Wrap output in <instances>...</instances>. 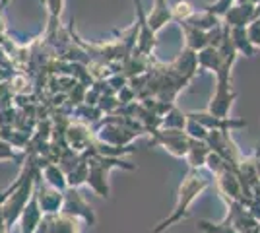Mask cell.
I'll list each match as a JSON object with an SVG mask.
<instances>
[{
	"label": "cell",
	"instance_id": "23",
	"mask_svg": "<svg viewBox=\"0 0 260 233\" xmlns=\"http://www.w3.org/2000/svg\"><path fill=\"white\" fill-rule=\"evenodd\" d=\"M258 2L260 0H237V4H254V6H256Z\"/></svg>",
	"mask_w": 260,
	"mask_h": 233
},
{
	"label": "cell",
	"instance_id": "7",
	"mask_svg": "<svg viewBox=\"0 0 260 233\" xmlns=\"http://www.w3.org/2000/svg\"><path fill=\"white\" fill-rule=\"evenodd\" d=\"M254 20H256L254 4H233L223 16V23L229 27H249Z\"/></svg>",
	"mask_w": 260,
	"mask_h": 233
},
{
	"label": "cell",
	"instance_id": "15",
	"mask_svg": "<svg viewBox=\"0 0 260 233\" xmlns=\"http://www.w3.org/2000/svg\"><path fill=\"white\" fill-rule=\"evenodd\" d=\"M194 14H196V8L190 2H184V0H179L173 8H171V16H173V20H177L179 23L188 22Z\"/></svg>",
	"mask_w": 260,
	"mask_h": 233
},
{
	"label": "cell",
	"instance_id": "5",
	"mask_svg": "<svg viewBox=\"0 0 260 233\" xmlns=\"http://www.w3.org/2000/svg\"><path fill=\"white\" fill-rule=\"evenodd\" d=\"M62 214H66V216H72V218H82L86 223H89V225H95V214H93V208L87 204L86 200H84V196L78 192V189H74V187H68V189L64 190V204H62Z\"/></svg>",
	"mask_w": 260,
	"mask_h": 233
},
{
	"label": "cell",
	"instance_id": "18",
	"mask_svg": "<svg viewBox=\"0 0 260 233\" xmlns=\"http://www.w3.org/2000/svg\"><path fill=\"white\" fill-rule=\"evenodd\" d=\"M208 132H210V130H206L202 124H198L196 121L188 119V122H186V134H188L190 138H196V140H204V142H206Z\"/></svg>",
	"mask_w": 260,
	"mask_h": 233
},
{
	"label": "cell",
	"instance_id": "10",
	"mask_svg": "<svg viewBox=\"0 0 260 233\" xmlns=\"http://www.w3.org/2000/svg\"><path fill=\"white\" fill-rule=\"evenodd\" d=\"M41 169V173L45 175V183L47 185H51L54 189L58 190H66L68 189V181H66V173L60 169V167L53 163V161H47L45 159L43 165L39 167Z\"/></svg>",
	"mask_w": 260,
	"mask_h": 233
},
{
	"label": "cell",
	"instance_id": "26",
	"mask_svg": "<svg viewBox=\"0 0 260 233\" xmlns=\"http://www.w3.org/2000/svg\"><path fill=\"white\" fill-rule=\"evenodd\" d=\"M258 22H260V18H258Z\"/></svg>",
	"mask_w": 260,
	"mask_h": 233
},
{
	"label": "cell",
	"instance_id": "3",
	"mask_svg": "<svg viewBox=\"0 0 260 233\" xmlns=\"http://www.w3.org/2000/svg\"><path fill=\"white\" fill-rule=\"evenodd\" d=\"M41 175V169H37L35 173V196H37V202L41 206V212L45 216H53V214H58L62 210V204H64V190H58L47 185Z\"/></svg>",
	"mask_w": 260,
	"mask_h": 233
},
{
	"label": "cell",
	"instance_id": "2",
	"mask_svg": "<svg viewBox=\"0 0 260 233\" xmlns=\"http://www.w3.org/2000/svg\"><path fill=\"white\" fill-rule=\"evenodd\" d=\"M89 165V175H87V183L89 189L93 192H98L99 196L109 198V185H107V175L111 169L120 167V169H134V163L124 161L120 157H113V155H101L95 152V148H89L87 152H84Z\"/></svg>",
	"mask_w": 260,
	"mask_h": 233
},
{
	"label": "cell",
	"instance_id": "11",
	"mask_svg": "<svg viewBox=\"0 0 260 233\" xmlns=\"http://www.w3.org/2000/svg\"><path fill=\"white\" fill-rule=\"evenodd\" d=\"M229 34H231V41L235 45L239 55L254 56V45L250 43L247 27H229Z\"/></svg>",
	"mask_w": 260,
	"mask_h": 233
},
{
	"label": "cell",
	"instance_id": "4",
	"mask_svg": "<svg viewBox=\"0 0 260 233\" xmlns=\"http://www.w3.org/2000/svg\"><path fill=\"white\" fill-rule=\"evenodd\" d=\"M153 140L150 146H163L169 154L177 157H186L188 152V134L184 130H169V128H152Z\"/></svg>",
	"mask_w": 260,
	"mask_h": 233
},
{
	"label": "cell",
	"instance_id": "17",
	"mask_svg": "<svg viewBox=\"0 0 260 233\" xmlns=\"http://www.w3.org/2000/svg\"><path fill=\"white\" fill-rule=\"evenodd\" d=\"M233 2H235V0H217L216 4H210V6H206L204 10L210 12L212 16H216V18L221 20V18L229 12V8L233 6Z\"/></svg>",
	"mask_w": 260,
	"mask_h": 233
},
{
	"label": "cell",
	"instance_id": "1",
	"mask_svg": "<svg viewBox=\"0 0 260 233\" xmlns=\"http://www.w3.org/2000/svg\"><path fill=\"white\" fill-rule=\"evenodd\" d=\"M210 177L204 175L200 169H190L186 173V177L183 179L181 187H179V194H177V204H175V210L169 218H165L161 223H157V227H153V233H161L167 227H171L175 222H181L188 216V208L190 204L194 202V198L202 192V190L210 187Z\"/></svg>",
	"mask_w": 260,
	"mask_h": 233
},
{
	"label": "cell",
	"instance_id": "25",
	"mask_svg": "<svg viewBox=\"0 0 260 233\" xmlns=\"http://www.w3.org/2000/svg\"><path fill=\"white\" fill-rule=\"evenodd\" d=\"M132 4L136 6V4H142V0H132Z\"/></svg>",
	"mask_w": 260,
	"mask_h": 233
},
{
	"label": "cell",
	"instance_id": "8",
	"mask_svg": "<svg viewBox=\"0 0 260 233\" xmlns=\"http://www.w3.org/2000/svg\"><path fill=\"white\" fill-rule=\"evenodd\" d=\"M20 220H22V233H35L37 225L43 220V212H41V206L37 202L35 192H33V196L29 198V202H27V206L23 208Z\"/></svg>",
	"mask_w": 260,
	"mask_h": 233
},
{
	"label": "cell",
	"instance_id": "13",
	"mask_svg": "<svg viewBox=\"0 0 260 233\" xmlns=\"http://www.w3.org/2000/svg\"><path fill=\"white\" fill-rule=\"evenodd\" d=\"M186 122H188V117L184 115L177 105H173L167 115L161 119V126L159 128H169V130H184L186 128Z\"/></svg>",
	"mask_w": 260,
	"mask_h": 233
},
{
	"label": "cell",
	"instance_id": "22",
	"mask_svg": "<svg viewBox=\"0 0 260 233\" xmlns=\"http://www.w3.org/2000/svg\"><path fill=\"white\" fill-rule=\"evenodd\" d=\"M6 34H8V25H6V20H4V16H2V8H0V37Z\"/></svg>",
	"mask_w": 260,
	"mask_h": 233
},
{
	"label": "cell",
	"instance_id": "24",
	"mask_svg": "<svg viewBox=\"0 0 260 233\" xmlns=\"http://www.w3.org/2000/svg\"><path fill=\"white\" fill-rule=\"evenodd\" d=\"M6 2H8V0H0V8H4V6H6Z\"/></svg>",
	"mask_w": 260,
	"mask_h": 233
},
{
	"label": "cell",
	"instance_id": "14",
	"mask_svg": "<svg viewBox=\"0 0 260 233\" xmlns=\"http://www.w3.org/2000/svg\"><path fill=\"white\" fill-rule=\"evenodd\" d=\"M10 91L12 95H16V97H23V95H27V93H31L33 91V84L31 80L25 76V74H14L10 78Z\"/></svg>",
	"mask_w": 260,
	"mask_h": 233
},
{
	"label": "cell",
	"instance_id": "9",
	"mask_svg": "<svg viewBox=\"0 0 260 233\" xmlns=\"http://www.w3.org/2000/svg\"><path fill=\"white\" fill-rule=\"evenodd\" d=\"M190 138V136H188ZM212 154L210 146L204 142V140H196V138H190L188 140V152H186V161L190 169H200L208 161V155Z\"/></svg>",
	"mask_w": 260,
	"mask_h": 233
},
{
	"label": "cell",
	"instance_id": "12",
	"mask_svg": "<svg viewBox=\"0 0 260 233\" xmlns=\"http://www.w3.org/2000/svg\"><path fill=\"white\" fill-rule=\"evenodd\" d=\"M196 60H198V68L217 72V68L221 64V55H219L217 47H206L200 53H196Z\"/></svg>",
	"mask_w": 260,
	"mask_h": 233
},
{
	"label": "cell",
	"instance_id": "19",
	"mask_svg": "<svg viewBox=\"0 0 260 233\" xmlns=\"http://www.w3.org/2000/svg\"><path fill=\"white\" fill-rule=\"evenodd\" d=\"M45 6H47V10H49V20L58 22V20H60V14H62L64 0H45Z\"/></svg>",
	"mask_w": 260,
	"mask_h": 233
},
{
	"label": "cell",
	"instance_id": "6",
	"mask_svg": "<svg viewBox=\"0 0 260 233\" xmlns=\"http://www.w3.org/2000/svg\"><path fill=\"white\" fill-rule=\"evenodd\" d=\"M188 119L196 121L198 124H202L206 130H219V132H229L233 128H243L247 126V121H241V119H229V117H216V115H210V113H198L190 111L186 115Z\"/></svg>",
	"mask_w": 260,
	"mask_h": 233
},
{
	"label": "cell",
	"instance_id": "16",
	"mask_svg": "<svg viewBox=\"0 0 260 233\" xmlns=\"http://www.w3.org/2000/svg\"><path fill=\"white\" fill-rule=\"evenodd\" d=\"M198 229L204 233H239L235 225L229 222L228 218L221 223H212V222H198Z\"/></svg>",
	"mask_w": 260,
	"mask_h": 233
},
{
	"label": "cell",
	"instance_id": "21",
	"mask_svg": "<svg viewBox=\"0 0 260 233\" xmlns=\"http://www.w3.org/2000/svg\"><path fill=\"white\" fill-rule=\"evenodd\" d=\"M247 31H249L250 43L254 45V47H260V22L258 20H254V22L250 23L249 27H247Z\"/></svg>",
	"mask_w": 260,
	"mask_h": 233
},
{
	"label": "cell",
	"instance_id": "20",
	"mask_svg": "<svg viewBox=\"0 0 260 233\" xmlns=\"http://www.w3.org/2000/svg\"><path fill=\"white\" fill-rule=\"evenodd\" d=\"M0 159H16V161H20L22 157L14 152V148L6 140L0 138Z\"/></svg>",
	"mask_w": 260,
	"mask_h": 233
}]
</instances>
